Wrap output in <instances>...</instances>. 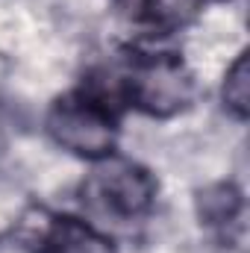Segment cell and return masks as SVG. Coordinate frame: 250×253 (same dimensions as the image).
<instances>
[{"label":"cell","mask_w":250,"mask_h":253,"mask_svg":"<svg viewBox=\"0 0 250 253\" xmlns=\"http://www.w3.org/2000/svg\"><path fill=\"white\" fill-rule=\"evenodd\" d=\"M47 132L62 150L94 162L112 156L118 141L112 106L91 91L59 97L47 112Z\"/></svg>","instance_id":"6da1fadb"},{"label":"cell","mask_w":250,"mask_h":253,"mask_svg":"<svg viewBox=\"0 0 250 253\" xmlns=\"http://www.w3.org/2000/svg\"><path fill=\"white\" fill-rule=\"evenodd\" d=\"M126 97L153 118H171L191 103L194 77L180 56H144L132 65L126 77Z\"/></svg>","instance_id":"7a4b0ae2"},{"label":"cell","mask_w":250,"mask_h":253,"mask_svg":"<svg viewBox=\"0 0 250 253\" xmlns=\"http://www.w3.org/2000/svg\"><path fill=\"white\" fill-rule=\"evenodd\" d=\"M85 194L97 209L129 221L150 209L156 197V180L150 177V171L129 159L103 156L97 159V168L85 183Z\"/></svg>","instance_id":"3957f363"},{"label":"cell","mask_w":250,"mask_h":253,"mask_svg":"<svg viewBox=\"0 0 250 253\" xmlns=\"http://www.w3.org/2000/svg\"><path fill=\"white\" fill-rule=\"evenodd\" d=\"M18 236L36 253H115V245L85 221L47 215L42 209L24 215Z\"/></svg>","instance_id":"277c9868"},{"label":"cell","mask_w":250,"mask_h":253,"mask_svg":"<svg viewBox=\"0 0 250 253\" xmlns=\"http://www.w3.org/2000/svg\"><path fill=\"white\" fill-rule=\"evenodd\" d=\"M242 212V191L233 183H218L197 194V215L203 224H227Z\"/></svg>","instance_id":"5b68a950"},{"label":"cell","mask_w":250,"mask_h":253,"mask_svg":"<svg viewBox=\"0 0 250 253\" xmlns=\"http://www.w3.org/2000/svg\"><path fill=\"white\" fill-rule=\"evenodd\" d=\"M224 106L236 118H248L250 112V71H248V53H239L236 62L227 68L224 88H221Z\"/></svg>","instance_id":"8992f818"},{"label":"cell","mask_w":250,"mask_h":253,"mask_svg":"<svg viewBox=\"0 0 250 253\" xmlns=\"http://www.w3.org/2000/svg\"><path fill=\"white\" fill-rule=\"evenodd\" d=\"M3 138H6V121H3V112H0V144H3Z\"/></svg>","instance_id":"52a82bcc"}]
</instances>
